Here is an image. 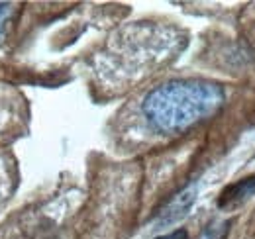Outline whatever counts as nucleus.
Segmentation results:
<instances>
[{"label": "nucleus", "mask_w": 255, "mask_h": 239, "mask_svg": "<svg viewBox=\"0 0 255 239\" xmlns=\"http://www.w3.org/2000/svg\"><path fill=\"white\" fill-rule=\"evenodd\" d=\"M224 102L220 87L206 81H169L153 89L141 104L147 121L167 133L183 131L212 116Z\"/></svg>", "instance_id": "1"}, {"label": "nucleus", "mask_w": 255, "mask_h": 239, "mask_svg": "<svg viewBox=\"0 0 255 239\" xmlns=\"http://www.w3.org/2000/svg\"><path fill=\"white\" fill-rule=\"evenodd\" d=\"M254 194H255V175L254 177H248V179L238 180L236 184L228 186L222 192L220 206H232V204L244 202L246 198H250V196H254Z\"/></svg>", "instance_id": "2"}, {"label": "nucleus", "mask_w": 255, "mask_h": 239, "mask_svg": "<svg viewBox=\"0 0 255 239\" xmlns=\"http://www.w3.org/2000/svg\"><path fill=\"white\" fill-rule=\"evenodd\" d=\"M194 194H196L194 188H187V190H183L181 194H177V198L165 208L163 216H161V222H163V224H171V222L179 220L181 216H185L187 210L191 208V204L194 202Z\"/></svg>", "instance_id": "3"}, {"label": "nucleus", "mask_w": 255, "mask_h": 239, "mask_svg": "<svg viewBox=\"0 0 255 239\" xmlns=\"http://www.w3.org/2000/svg\"><path fill=\"white\" fill-rule=\"evenodd\" d=\"M10 12H12L10 4H4V2H0V43H2V39H4V31H6V20H8Z\"/></svg>", "instance_id": "4"}, {"label": "nucleus", "mask_w": 255, "mask_h": 239, "mask_svg": "<svg viewBox=\"0 0 255 239\" xmlns=\"http://www.w3.org/2000/svg\"><path fill=\"white\" fill-rule=\"evenodd\" d=\"M157 239H189V234L185 230H175V232H171L167 236H159Z\"/></svg>", "instance_id": "5"}]
</instances>
